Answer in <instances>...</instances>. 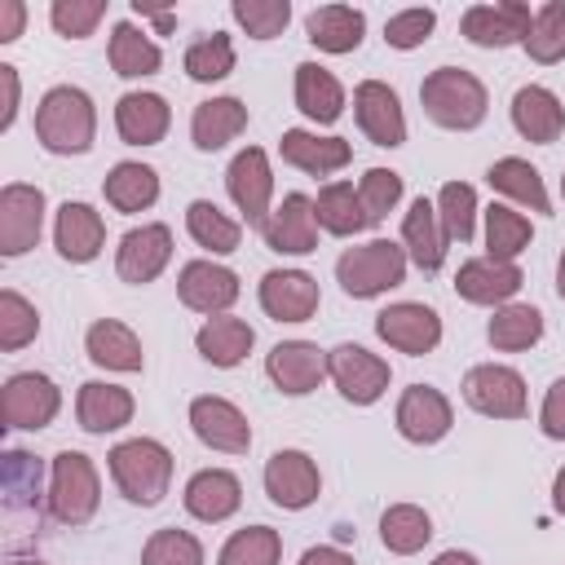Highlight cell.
<instances>
[{"label":"cell","mask_w":565,"mask_h":565,"mask_svg":"<svg viewBox=\"0 0 565 565\" xmlns=\"http://www.w3.org/2000/svg\"><path fill=\"white\" fill-rule=\"evenodd\" d=\"M225 190L234 199V207L243 212L247 225H265L269 221V203H274V168H269V154L260 146H243L230 168H225Z\"/></svg>","instance_id":"9"},{"label":"cell","mask_w":565,"mask_h":565,"mask_svg":"<svg viewBox=\"0 0 565 565\" xmlns=\"http://www.w3.org/2000/svg\"><path fill=\"white\" fill-rule=\"evenodd\" d=\"M433 26H437V13L433 9H419V4L415 9H402V13H393L384 22V44L411 53V49H419L433 35Z\"/></svg>","instance_id":"53"},{"label":"cell","mask_w":565,"mask_h":565,"mask_svg":"<svg viewBox=\"0 0 565 565\" xmlns=\"http://www.w3.org/2000/svg\"><path fill=\"white\" fill-rule=\"evenodd\" d=\"M234 40L225 35V31H212V35H203V40H194L190 49H185V57H181V66H185V75L194 79V84H216V79H225L230 71H234Z\"/></svg>","instance_id":"45"},{"label":"cell","mask_w":565,"mask_h":565,"mask_svg":"<svg viewBox=\"0 0 565 565\" xmlns=\"http://www.w3.org/2000/svg\"><path fill=\"white\" fill-rule=\"evenodd\" d=\"M419 106H424V115L437 128L472 132V128L486 124L490 93H486V84L472 71H463V66H437L419 84Z\"/></svg>","instance_id":"2"},{"label":"cell","mask_w":565,"mask_h":565,"mask_svg":"<svg viewBox=\"0 0 565 565\" xmlns=\"http://www.w3.org/2000/svg\"><path fill=\"white\" fill-rule=\"evenodd\" d=\"M102 194H106V203H110L115 212H128V216H132V212H146V207L159 203V172H154L150 163L124 159V163H115V168L106 172Z\"/></svg>","instance_id":"37"},{"label":"cell","mask_w":565,"mask_h":565,"mask_svg":"<svg viewBox=\"0 0 565 565\" xmlns=\"http://www.w3.org/2000/svg\"><path fill=\"white\" fill-rule=\"evenodd\" d=\"M512 128L534 141V146H552L565 132V106L552 88L543 84H525L512 93Z\"/></svg>","instance_id":"28"},{"label":"cell","mask_w":565,"mask_h":565,"mask_svg":"<svg viewBox=\"0 0 565 565\" xmlns=\"http://www.w3.org/2000/svg\"><path fill=\"white\" fill-rule=\"evenodd\" d=\"M318 230L322 225H318L313 199L309 194H282V203L260 225V238L278 256H309V252H318Z\"/></svg>","instance_id":"21"},{"label":"cell","mask_w":565,"mask_h":565,"mask_svg":"<svg viewBox=\"0 0 565 565\" xmlns=\"http://www.w3.org/2000/svg\"><path fill=\"white\" fill-rule=\"evenodd\" d=\"M428 539H433V516L419 503H393V508H384V516H380V543L393 556H415V552L428 547Z\"/></svg>","instance_id":"40"},{"label":"cell","mask_w":565,"mask_h":565,"mask_svg":"<svg viewBox=\"0 0 565 565\" xmlns=\"http://www.w3.org/2000/svg\"><path fill=\"white\" fill-rule=\"evenodd\" d=\"M53 247L62 260L71 265H88L102 256L106 247V221L93 203H79V199H66L53 216Z\"/></svg>","instance_id":"23"},{"label":"cell","mask_w":565,"mask_h":565,"mask_svg":"<svg viewBox=\"0 0 565 565\" xmlns=\"http://www.w3.org/2000/svg\"><path fill=\"white\" fill-rule=\"evenodd\" d=\"M84 353L93 366L102 371H119V375H132L146 366V353H141V340L128 322L119 318H97L88 331H84Z\"/></svg>","instance_id":"27"},{"label":"cell","mask_w":565,"mask_h":565,"mask_svg":"<svg viewBox=\"0 0 565 565\" xmlns=\"http://www.w3.org/2000/svg\"><path fill=\"white\" fill-rule=\"evenodd\" d=\"M102 503V477L84 450H57L49 468V512L57 525H88Z\"/></svg>","instance_id":"5"},{"label":"cell","mask_w":565,"mask_h":565,"mask_svg":"<svg viewBox=\"0 0 565 565\" xmlns=\"http://www.w3.org/2000/svg\"><path fill=\"white\" fill-rule=\"evenodd\" d=\"M102 18H106V0H53L49 9L53 31L66 40H88Z\"/></svg>","instance_id":"52"},{"label":"cell","mask_w":565,"mask_h":565,"mask_svg":"<svg viewBox=\"0 0 565 565\" xmlns=\"http://www.w3.org/2000/svg\"><path fill=\"white\" fill-rule=\"evenodd\" d=\"M22 22H26V4L22 0H4L0 4V44H13L22 35Z\"/></svg>","instance_id":"56"},{"label":"cell","mask_w":565,"mask_h":565,"mask_svg":"<svg viewBox=\"0 0 565 565\" xmlns=\"http://www.w3.org/2000/svg\"><path fill=\"white\" fill-rule=\"evenodd\" d=\"M313 212H318V225L327 234H335V238H353V234H362L371 225L366 207H362V199H358V190L349 181H327L318 190V199H313Z\"/></svg>","instance_id":"38"},{"label":"cell","mask_w":565,"mask_h":565,"mask_svg":"<svg viewBox=\"0 0 565 565\" xmlns=\"http://www.w3.org/2000/svg\"><path fill=\"white\" fill-rule=\"evenodd\" d=\"M256 300L274 322H309L322 305V291L318 278L305 269H269L256 287Z\"/></svg>","instance_id":"18"},{"label":"cell","mask_w":565,"mask_h":565,"mask_svg":"<svg viewBox=\"0 0 565 565\" xmlns=\"http://www.w3.org/2000/svg\"><path fill=\"white\" fill-rule=\"evenodd\" d=\"M260 481H265L269 503L282 508V512H305V508L318 499V490H322V472H318L313 455L291 450V446H287V450H274V455L265 459Z\"/></svg>","instance_id":"10"},{"label":"cell","mask_w":565,"mask_h":565,"mask_svg":"<svg viewBox=\"0 0 565 565\" xmlns=\"http://www.w3.org/2000/svg\"><path fill=\"white\" fill-rule=\"evenodd\" d=\"M486 181H490L494 194L512 199L516 207H530V212H539V216H552L547 185H543V177H539V168H534L530 159L503 154V159H494V163L486 168Z\"/></svg>","instance_id":"33"},{"label":"cell","mask_w":565,"mask_h":565,"mask_svg":"<svg viewBox=\"0 0 565 565\" xmlns=\"http://www.w3.org/2000/svg\"><path fill=\"white\" fill-rule=\"evenodd\" d=\"M463 402L486 415V419H521L530 411L525 402V380L516 366L503 362H481L463 375Z\"/></svg>","instance_id":"8"},{"label":"cell","mask_w":565,"mask_h":565,"mask_svg":"<svg viewBox=\"0 0 565 565\" xmlns=\"http://www.w3.org/2000/svg\"><path fill=\"white\" fill-rule=\"evenodd\" d=\"M132 411H137L132 393L119 384H106V380H84L75 393V419L84 433H97V437L132 424Z\"/></svg>","instance_id":"25"},{"label":"cell","mask_w":565,"mask_h":565,"mask_svg":"<svg viewBox=\"0 0 565 565\" xmlns=\"http://www.w3.org/2000/svg\"><path fill=\"white\" fill-rule=\"evenodd\" d=\"M375 335L397 353L424 358L441 344V318H437V309H428L419 300H397L375 313Z\"/></svg>","instance_id":"14"},{"label":"cell","mask_w":565,"mask_h":565,"mask_svg":"<svg viewBox=\"0 0 565 565\" xmlns=\"http://www.w3.org/2000/svg\"><path fill=\"white\" fill-rule=\"evenodd\" d=\"M530 4L525 0H499V4H472L459 18V31L477 49H512L530 40Z\"/></svg>","instance_id":"13"},{"label":"cell","mask_w":565,"mask_h":565,"mask_svg":"<svg viewBox=\"0 0 565 565\" xmlns=\"http://www.w3.org/2000/svg\"><path fill=\"white\" fill-rule=\"evenodd\" d=\"M172 128V110L159 93H124L115 102V132L124 146H159Z\"/></svg>","instance_id":"26"},{"label":"cell","mask_w":565,"mask_h":565,"mask_svg":"<svg viewBox=\"0 0 565 565\" xmlns=\"http://www.w3.org/2000/svg\"><path fill=\"white\" fill-rule=\"evenodd\" d=\"M534 238V225L525 212L508 207V203H490L486 207V256L490 260H516Z\"/></svg>","instance_id":"42"},{"label":"cell","mask_w":565,"mask_h":565,"mask_svg":"<svg viewBox=\"0 0 565 565\" xmlns=\"http://www.w3.org/2000/svg\"><path fill=\"white\" fill-rule=\"evenodd\" d=\"M185 512L194 521H230L238 508H243V481L230 472V468H199L190 481H185V494H181Z\"/></svg>","instance_id":"24"},{"label":"cell","mask_w":565,"mask_h":565,"mask_svg":"<svg viewBox=\"0 0 565 565\" xmlns=\"http://www.w3.org/2000/svg\"><path fill=\"white\" fill-rule=\"evenodd\" d=\"M230 18L252 35V40H274L287 31L291 22V4L287 0H234Z\"/></svg>","instance_id":"50"},{"label":"cell","mask_w":565,"mask_h":565,"mask_svg":"<svg viewBox=\"0 0 565 565\" xmlns=\"http://www.w3.org/2000/svg\"><path fill=\"white\" fill-rule=\"evenodd\" d=\"M437 221L446 243H472L477 234V190L468 181H446L437 194Z\"/></svg>","instance_id":"44"},{"label":"cell","mask_w":565,"mask_h":565,"mask_svg":"<svg viewBox=\"0 0 565 565\" xmlns=\"http://www.w3.org/2000/svg\"><path fill=\"white\" fill-rule=\"evenodd\" d=\"M561 199H565V177H561Z\"/></svg>","instance_id":"62"},{"label":"cell","mask_w":565,"mask_h":565,"mask_svg":"<svg viewBox=\"0 0 565 565\" xmlns=\"http://www.w3.org/2000/svg\"><path fill=\"white\" fill-rule=\"evenodd\" d=\"M291 93H296V110L313 124H335L344 115V84L318 62L296 66V88Z\"/></svg>","instance_id":"34"},{"label":"cell","mask_w":565,"mask_h":565,"mask_svg":"<svg viewBox=\"0 0 565 565\" xmlns=\"http://www.w3.org/2000/svg\"><path fill=\"white\" fill-rule=\"evenodd\" d=\"M366 35V13L353 4H318L305 18V40L322 53H353Z\"/></svg>","instance_id":"31"},{"label":"cell","mask_w":565,"mask_h":565,"mask_svg":"<svg viewBox=\"0 0 565 565\" xmlns=\"http://www.w3.org/2000/svg\"><path fill=\"white\" fill-rule=\"evenodd\" d=\"M97 137L93 97L75 84H53L35 106V141L49 154H88Z\"/></svg>","instance_id":"1"},{"label":"cell","mask_w":565,"mask_h":565,"mask_svg":"<svg viewBox=\"0 0 565 565\" xmlns=\"http://www.w3.org/2000/svg\"><path fill=\"white\" fill-rule=\"evenodd\" d=\"M44 234V190L9 181L0 190V256H26Z\"/></svg>","instance_id":"11"},{"label":"cell","mask_w":565,"mask_h":565,"mask_svg":"<svg viewBox=\"0 0 565 565\" xmlns=\"http://www.w3.org/2000/svg\"><path fill=\"white\" fill-rule=\"evenodd\" d=\"M530 53V62L539 66H552L565 57V0H547L534 9V22H530V40L521 44Z\"/></svg>","instance_id":"46"},{"label":"cell","mask_w":565,"mask_h":565,"mask_svg":"<svg viewBox=\"0 0 565 565\" xmlns=\"http://www.w3.org/2000/svg\"><path fill=\"white\" fill-rule=\"evenodd\" d=\"M521 282H525V274H521L516 260H490V256H472V260H463L459 274H455L459 300L486 305V309L512 305V296L521 291Z\"/></svg>","instance_id":"22"},{"label":"cell","mask_w":565,"mask_h":565,"mask_svg":"<svg viewBox=\"0 0 565 565\" xmlns=\"http://www.w3.org/2000/svg\"><path fill=\"white\" fill-rule=\"evenodd\" d=\"M247 128V106L238 97H207L194 106L190 115V141L194 150L212 154V150H225L238 132Z\"/></svg>","instance_id":"32"},{"label":"cell","mask_w":565,"mask_h":565,"mask_svg":"<svg viewBox=\"0 0 565 565\" xmlns=\"http://www.w3.org/2000/svg\"><path fill=\"white\" fill-rule=\"evenodd\" d=\"M106 57H110V71L119 79H146L163 66V49L132 22H115L110 26V44H106Z\"/></svg>","instance_id":"36"},{"label":"cell","mask_w":565,"mask_h":565,"mask_svg":"<svg viewBox=\"0 0 565 565\" xmlns=\"http://www.w3.org/2000/svg\"><path fill=\"white\" fill-rule=\"evenodd\" d=\"M172 260V230L163 221H150V225H132L119 247H115V274L132 287H146L154 282Z\"/></svg>","instance_id":"15"},{"label":"cell","mask_w":565,"mask_h":565,"mask_svg":"<svg viewBox=\"0 0 565 565\" xmlns=\"http://www.w3.org/2000/svg\"><path fill=\"white\" fill-rule=\"evenodd\" d=\"M35 335H40V313H35V305H31L22 291L4 287V291H0V349H4V353H18V349H26Z\"/></svg>","instance_id":"47"},{"label":"cell","mask_w":565,"mask_h":565,"mask_svg":"<svg viewBox=\"0 0 565 565\" xmlns=\"http://www.w3.org/2000/svg\"><path fill=\"white\" fill-rule=\"evenodd\" d=\"M486 340L499 349V353H525L543 340V313L534 305H503L494 309L490 327H486Z\"/></svg>","instance_id":"41"},{"label":"cell","mask_w":565,"mask_h":565,"mask_svg":"<svg viewBox=\"0 0 565 565\" xmlns=\"http://www.w3.org/2000/svg\"><path fill=\"white\" fill-rule=\"evenodd\" d=\"M57 411H62V393H57V384L44 371H18L0 388V419H4V428L40 433V428H49L57 419Z\"/></svg>","instance_id":"6"},{"label":"cell","mask_w":565,"mask_h":565,"mask_svg":"<svg viewBox=\"0 0 565 565\" xmlns=\"http://www.w3.org/2000/svg\"><path fill=\"white\" fill-rule=\"evenodd\" d=\"M9 565H49V561H9Z\"/></svg>","instance_id":"61"},{"label":"cell","mask_w":565,"mask_h":565,"mask_svg":"<svg viewBox=\"0 0 565 565\" xmlns=\"http://www.w3.org/2000/svg\"><path fill=\"white\" fill-rule=\"evenodd\" d=\"M402 247H406V260L419 269V274H437L441 260H446V234H441V221H437V203H428L424 194L411 199L406 216H402Z\"/></svg>","instance_id":"30"},{"label":"cell","mask_w":565,"mask_h":565,"mask_svg":"<svg viewBox=\"0 0 565 565\" xmlns=\"http://www.w3.org/2000/svg\"><path fill=\"white\" fill-rule=\"evenodd\" d=\"M433 565H481L472 552H459V547H450V552H441V556H433Z\"/></svg>","instance_id":"58"},{"label":"cell","mask_w":565,"mask_h":565,"mask_svg":"<svg viewBox=\"0 0 565 565\" xmlns=\"http://www.w3.org/2000/svg\"><path fill=\"white\" fill-rule=\"evenodd\" d=\"M0 93H4V106H0V132H9L13 119H18V93H22V84H18V66H9V62H0Z\"/></svg>","instance_id":"55"},{"label":"cell","mask_w":565,"mask_h":565,"mask_svg":"<svg viewBox=\"0 0 565 565\" xmlns=\"http://www.w3.org/2000/svg\"><path fill=\"white\" fill-rule=\"evenodd\" d=\"M278 561H282V534L269 525L234 530L216 552V565H278Z\"/></svg>","instance_id":"43"},{"label":"cell","mask_w":565,"mask_h":565,"mask_svg":"<svg viewBox=\"0 0 565 565\" xmlns=\"http://www.w3.org/2000/svg\"><path fill=\"white\" fill-rule=\"evenodd\" d=\"M406 247L393 238H371L358 247H344L335 260V282L353 300H375L406 282Z\"/></svg>","instance_id":"4"},{"label":"cell","mask_w":565,"mask_h":565,"mask_svg":"<svg viewBox=\"0 0 565 565\" xmlns=\"http://www.w3.org/2000/svg\"><path fill=\"white\" fill-rule=\"evenodd\" d=\"M265 375L282 397H305L327 380V353L313 340H278L265 358Z\"/></svg>","instance_id":"19"},{"label":"cell","mask_w":565,"mask_h":565,"mask_svg":"<svg viewBox=\"0 0 565 565\" xmlns=\"http://www.w3.org/2000/svg\"><path fill=\"white\" fill-rule=\"evenodd\" d=\"M278 154H282V163H291L309 177H331V172L349 168L353 146L344 137H318L309 128H287L278 141Z\"/></svg>","instance_id":"29"},{"label":"cell","mask_w":565,"mask_h":565,"mask_svg":"<svg viewBox=\"0 0 565 565\" xmlns=\"http://www.w3.org/2000/svg\"><path fill=\"white\" fill-rule=\"evenodd\" d=\"M552 508H556V512L565 516V468H561V472L552 477Z\"/></svg>","instance_id":"59"},{"label":"cell","mask_w":565,"mask_h":565,"mask_svg":"<svg viewBox=\"0 0 565 565\" xmlns=\"http://www.w3.org/2000/svg\"><path fill=\"white\" fill-rule=\"evenodd\" d=\"M252 344H256V331H252L243 318H234V313L207 318V322L199 327V335H194L199 358H203V362H212V366H221V371L238 366V362L252 353Z\"/></svg>","instance_id":"35"},{"label":"cell","mask_w":565,"mask_h":565,"mask_svg":"<svg viewBox=\"0 0 565 565\" xmlns=\"http://www.w3.org/2000/svg\"><path fill=\"white\" fill-rule=\"evenodd\" d=\"M327 380L340 388L344 402H353V406H375V402L388 393L393 371H388V362H384L380 353H371V349H362V344H335V349L327 353Z\"/></svg>","instance_id":"7"},{"label":"cell","mask_w":565,"mask_h":565,"mask_svg":"<svg viewBox=\"0 0 565 565\" xmlns=\"http://www.w3.org/2000/svg\"><path fill=\"white\" fill-rule=\"evenodd\" d=\"M300 565H353V556L340 552V547H331V543H318V547H309L300 556Z\"/></svg>","instance_id":"57"},{"label":"cell","mask_w":565,"mask_h":565,"mask_svg":"<svg viewBox=\"0 0 565 565\" xmlns=\"http://www.w3.org/2000/svg\"><path fill=\"white\" fill-rule=\"evenodd\" d=\"M106 468H110L115 490L128 503H137V508L163 503V494L172 486V450L163 441H154V437H128V441H119L106 455Z\"/></svg>","instance_id":"3"},{"label":"cell","mask_w":565,"mask_h":565,"mask_svg":"<svg viewBox=\"0 0 565 565\" xmlns=\"http://www.w3.org/2000/svg\"><path fill=\"white\" fill-rule=\"evenodd\" d=\"M238 274L216 265V260H185L177 274V296L185 309L203 313V318H221L230 313V305L238 300Z\"/></svg>","instance_id":"17"},{"label":"cell","mask_w":565,"mask_h":565,"mask_svg":"<svg viewBox=\"0 0 565 565\" xmlns=\"http://www.w3.org/2000/svg\"><path fill=\"white\" fill-rule=\"evenodd\" d=\"M185 230H190V238H194L203 252H212V256H230V252H238V243H243V225H238L234 216H225L212 199H194V203L185 207Z\"/></svg>","instance_id":"39"},{"label":"cell","mask_w":565,"mask_h":565,"mask_svg":"<svg viewBox=\"0 0 565 565\" xmlns=\"http://www.w3.org/2000/svg\"><path fill=\"white\" fill-rule=\"evenodd\" d=\"M556 296L565 300V252H561V260H556Z\"/></svg>","instance_id":"60"},{"label":"cell","mask_w":565,"mask_h":565,"mask_svg":"<svg viewBox=\"0 0 565 565\" xmlns=\"http://www.w3.org/2000/svg\"><path fill=\"white\" fill-rule=\"evenodd\" d=\"M539 428L543 437L552 441H565V375L543 393V406H539Z\"/></svg>","instance_id":"54"},{"label":"cell","mask_w":565,"mask_h":565,"mask_svg":"<svg viewBox=\"0 0 565 565\" xmlns=\"http://www.w3.org/2000/svg\"><path fill=\"white\" fill-rule=\"evenodd\" d=\"M353 119L358 128L366 132L371 146H384V150H397L406 141V115H402V97L380 84V79H362L353 88Z\"/></svg>","instance_id":"20"},{"label":"cell","mask_w":565,"mask_h":565,"mask_svg":"<svg viewBox=\"0 0 565 565\" xmlns=\"http://www.w3.org/2000/svg\"><path fill=\"white\" fill-rule=\"evenodd\" d=\"M393 424H397V433H402L411 446H437V441L450 433V424H455V406H450V397H446L441 388H433V384H411V388H402V397H397Z\"/></svg>","instance_id":"12"},{"label":"cell","mask_w":565,"mask_h":565,"mask_svg":"<svg viewBox=\"0 0 565 565\" xmlns=\"http://www.w3.org/2000/svg\"><path fill=\"white\" fill-rule=\"evenodd\" d=\"M141 565H207V556H203V543H199L190 530L163 525V530H154V534L146 539Z\"/></svg>","instance_id":"49"},{"label":"cell","mask_w":565,"mask_h":565,"mask_svg":"<svg viewBox=\"0 0 565 565\" xmlns=\"http://www.w3.org/2000/svg\"><path fill=\"white\" fill-rule=\"evenodd\" d=\"M358 199L366 207V221L380 225L402 203V172H393V168H366L362 181H358Z\"/></svg>","instance_id":"51"},{"label":"cell","mask_w":565,"mask_h":565,"mask_svg":"<svg viewBox=\"0 0 565 565\" xmlns=\"http://www.w3.org/2000/svg\"><path fill=\"white\" fill-rule=\"evenodd\" d=\"M190 428L207 450H221V455H247L252 450V424L230 397H216V393L194 397L190 402Z\"/></svg>","instance_id":"16"},{"label":"cell","mask_w":565,"mask_h":565,"mask_svg":"<svg viewBox=\"0 0 565 565\" xmlns=\"http://www.w3.org/2000/svg\"><path fill=\"white\" fill-rule=\"evenodd\" d=\"M4 508H35L40 503V459L31 450H4Z\"/></svg>","instance_id":"48"}]
</instances>
